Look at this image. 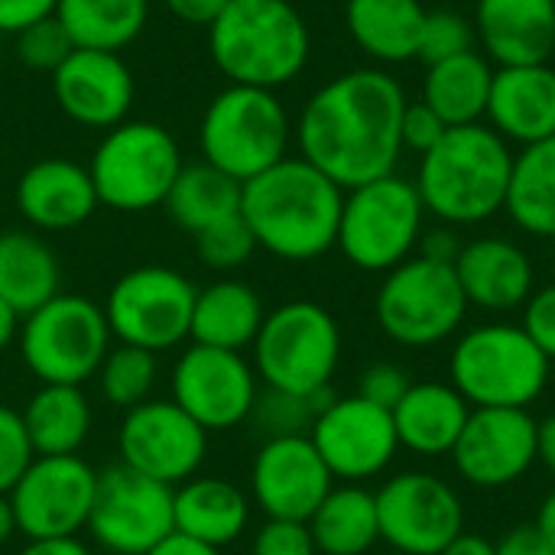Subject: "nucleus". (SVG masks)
Segmentation results:
<instances>
[{
  "label": "nucleus",
  "instance_id": "2eb2a0df",
  "mask_svg": "<svg viewBox=\"0 0 555 555\" xmlns=\"http://www.w3.org/2000/svg\"><path fill=\"white\" fill-rule=\"evenodd\" d=\"M172 498L176 488L143 478L117 462L114 468L98 472V491L85 530L104 553L146 555L176 533Z\"/></svg>",
  "mask_w": 555,
  "mask_h": 555
},
{
  "label": "nucleus",
  "instance_id": "f704fd0d",
  "mask_svg": "<svg viewBox=\"0 0 555 555\" xmlns=\"http://www.w3.org/2000/svg\"><path fill=\"white\" fill-rule=\"evenodd\" d=\"M163 208L176 228L195 237L205 228L231 215H241V182L202 159V163L182 166Z\"/></svg>",
  "mask_w": 555,
  "mask_h": 555
},
{
  "label": "nucleus",
  "instance_id": "72a5a7b5",
  "mask_svg": "<svg viewBox=\"0 0 555 555\" xmlns=\"http://www.w3.org/2000/svg\"><path fill=\"white\" fill-rule=\"evenodd\" d=\"M504 211L524 234L555 241V137L514 150Z\"/></svg>",
  "mask_w": 555,
  "mask_h": 555
},
{
  "label": "nucleus",
  "instance_id": "c9c22d12",
  "mask_svg": "<svg viewBox=\"0 0 555 555\" xmlns=\"http://www.w3.org/2000/svg\"><path fill=\"white\" fill-rule=\"evenodd\" d=\"M55 16L78 49H127L146 26L150 0H59Z\"/></svg>",
  "mask_w": 555,
  "mask_h": 555
},
{
  "label": "nucleus",
  "instance_id": "393cba45",
  "mask_svg": "<svg viewBox=\"0 0 555 555\" xmlns=\"http://www.w3.org/2000/svg\"><path fill=\"white\" fill-rule=\"evenodd\" d=\"M472 23L494 65H537L555 52V0H478Z\"/></svg>",
  "mask_w": 555,
  "mask_h": 555
},
{
  "label": "nucleus",
  "instance_id": "7c9ffc66",
  "mask_svg": "<svg viewBox=\"0 0 555 555\" xmlns=\"http://www.w3.org/2000/svg\"><path fill=\"white\" fill-rule=\"evenodd\" d=\"M494 68L498 65L481 49H472V52H462V55L433 62V65H426L423 101L449 127L481 124L485 114H488Z\"/></svg>",
  "mask_w": 555,
  "mask_h": 555
},
{
  "label": "nucleus",
  "instance_id": "c03bdc74",
  "mask_svg": "<svg viewBox=\"0 0 555 555\" xmlns=\"http://www.w3.org/2000/svg\"><path fill=\"white\" fill-rule=\"evenodd\" d=\"M410 374L406 367L393 364V361H377V364H367L361 371V380H358V397L384 406V410H393L403 393L410 390Z\"/></svg>",
  "mask_w": 555,
  "mask_h": 555
},
{
  "label": "nucleus",
  "instance_id": "20e7f679",
  "mask_svg": "<svg viewBox=\"0 0 555 555\" xmlns=\"http://www.w3.org/2000/svg\"><path fill=\"white\" fill-rule=\"evenodd\" d=\"M208 52L231 85L276 91L302 75L312 36L289 0H231L208 26Z\"/></svg>",
  "mask_w": 555,
  "mask_h": 555
},
{
  "label": "nucleus",
  "instance_id": "6e6552de",
  "mask_svg": "<svg viewBox=\"0 0 555 555\" xmlns=\"http://www.w3.org/2000/svg\"><path fill=\"white\" fill-rule=\"evenodd\" d=\"M426 218L413 179L390 172L345 192L335 247L364 273H390L416 254Z\"/></svg>",
  "mask_w": 555,
  "mask_h": 555
},
{
  "label": "nucleus",
  "instance_id": "58836bf2",
  "mask_svg": "<svg viewBox=\"0 0 555 555\" xmlns=\"http://www.w3.org/2000/svg\"><path fill=\"white\" fill-rule=\"evenodd\" d=\"M257 250V241L244 221V215H231L211 228H205L202 234H195V254L205 267L211 270H237L244 267Z\"/></svg>",
  "mask_w": 555,
  "mask_h": 555
},
{
  "label": "nucleus",
  "instance_id": "4be33fe9",
  "mask_svg": "<svg viewBox=\"0 0 555 555\" xmlns=\"http://www.w3.org/2000/svg\"><path fill=\"white\" fill-rule=\"evenodd\" d=\"M455 276L468 299V309L488 315H507L527 306L537 289V270L530 254L501 234H481L462 244L455 257Z\"/></svg>",
  "mask_w": 555,
  "mask_h": 555
},
{
  "label": "nucleus",
  "instance_id": "5fc2aeb1",
  "mask_svg": "<svg viewBox=\"0 0 555 555\" xmlns=\"http://www.w3.org/2000/svg\"><path fill=\"white\" fill-rule=\"evenodd\" d=\"M537 462L555 478V413L537 423Z\"/></svg>",
  "mask_w": 555,
  "mask_h": 555
},
{
  "label": "nucleus",
  "instance_id": "b1692460",
  "mask_svg": "<svg viewBox=\"0 0 555 555\" xmlns=\"http://www.w3.org/2000/svg\"><path fill=\"white\" fill-rule=\"evenodd\" d=\"M13 202H16V211L26 218V224L39 231L81 228L101 205L88 166H78L72 159L33 163L16 179Z\"/></svg>",
  "mask_w": 555,
  "mask_h": 555
},
{
  "label": "nucleus",
  "instance_id": "c85d7f7f",
  "mask_svg": "<svg viewBox=\"0 0 555 555\" xmlns=\"http://www.w3.org/2000/svg\"><path fill=\"white\" fill-rule=\"evenodd\" d=\"M429 10L420 0H348L345 23L364 55L380 65L420 59Z\"/></svg>",
  "mask_w": 555,
  "mask_h": 555
},
{
  "label": "nucleus",
  "instance_id": "2f4dec72",
  "mask_svg": "<svg viewBox=\"0 0 555 555\" xmlns=\"http://www.w3.org/2000/svg\"><path fill=\"white\" fill-rule=\"evenodd\" d=\"M20 416L36 455H78L94 426L85 390L72 384H39Z\"/></svg>",
  "mask_w": 555,
  "mask_h": 555
},
{
  "label": "nucleus",
  "instance_id": "13d9d810",
  "mask_svg": "<svg viewBox=\"0 0 555 555\" xmlns=\"http://www.w3.org/2000/svg\"><path fill=\"white\" fill-rule=\"evenodd\" d=\"M537 530L550 540V546L555 550V488L543 498V504H540V511H537Z\"/></svg>",
  "mask_w": 555,
  "mask_h": 555
},
{
  "label": "nucleus",
  "instance_id": "a19ab883",
  "mask_svg": "<svg viewBox=\"0 0 555 555\" xmlns=\"http://www.w3.org/2000/svg\"><path fill=\"white\" fill-rule=\"evenodd\" d=\"M75 49H78L75 39L68 36V29L62 26V20L55 13L16 33L20 62H26L29 68H39V72H55Z\"/></svg>",
  "mask_w": 555,
  "mask_h": 555
},
{
  "label": "nucleus",
  "instance_id": "864d4df0",
  "mask_svg": "<svg viewBox=\"0 0 555 555\" xmlns=\"http://www.w3.org/2000/svg\"><path fill=\"white\" fill-rule=\"evenodd\" d=\"M146 555H221V550H215L208 543H198L192 537H182V533H169L163 543H156Z\"/></svg>",
  "mask_w": 555,
  "mask_h": 555
},
{
  "label": "nucleus",
  "instance_id": "6e6d98bb",
  "mask_svg": "<svg viewBox=\"0 0 555 555\" xmlns=\"http://www.w3.org/2000/svg\"><path fill=\"white\" fill-rule=\"evenodd\" d=\"M439 555H498L494 553V540L481 537V533H459Z\"/></svg>",
  "mask_w": 555,
  "mask_h": 555
},
{
  "label": "nucleus",
  "instance_id": "3c124183",
  "mask_svg": "<svg viewBox=\"0 0 555 555\" xmlns=\"http://www.w3.org/2000/svg\"><path fill=\"white\" fill-rule=\"evenodd\" d=\"M166 3V10L176 16V20H182V23H189V26H211L221 13H224V7L231 3V0H163Z\"/></svg>",
  "mask_w": 555,
  "mask_h": 555
},
{
  "label": "nucleus",
  "instance_id": "e433bc0d",
  "mask_svg": "<svg viewBox=\"0 0 555 555\" xmlns=\"http://www.w3.org/2000/svg\"><path fill=\"white\" fill-rule=\"evenodd\" d=\"M156 380H159V354L133 348V345L111 348L98 371L101 397L124 413L153 400Z\"/></svg>",
  "mask_w": 555,
  "mask_h": 555
},
{
  "label": "nucleus",
  "instance_id": "a878e982",
  "mask_svg": "<svg viewBox=\"0 0 555 555\" xmlns=\"http://www.w3.org/2000/svg\"><path fill=\"white\" fill-rule=\"evenodd\" d=\"M400 449L420 459L452 455L472 406L468 400L446 380H420L410 384L403 400L390 410Z\"/></svg>",
  "mask_w": 555,
  "mask_h": 555
},
{
  "label": "nucleus",
  "instance_id": "0eeeda50",
  "mask_svg": "<svg viewBox=\"0 0 555 555\" xmlns=\"http://www.w3.org/2000/svg\"><path fill=\"white\" fill-rule=\"evenodd\" d=\"M293 124L276 91L228 85L202 117L198 146L205 163L237 179L241 185L289 156Z\"/></svg>",
  "mask_w": 555,
  "mask_h": 555
},
{
  "label": "nucleus",
  "instance_id": "a211bd4d",
  "mask_svg": "<svg viewBox=\"0 0 555 555\" xmlns=\"http://www.w3.org/2000/svg\"><path fill=\"white\" fill-rule=\"evenodd\" d=\"M98 472L81 455H36L7 494L26 540H65L88 527Z\"/></svg>",
  "mask_w": 555,
  "mask_h": 555
},
{
  "label": "nucleus",
  "instance_id": "dca6fc26",
  "mask_svg": "<svg viewBox=\"0 0 555 555\" xmlns=\"http://www.w3.org/2000/svg\"><path fill=\"white\" fill-rule=\"evenodd\" d=\"M309 439L338 485H367L400 455L393 413L358 393L332 397L319 410Z\"/></svg>",
  "mask_w": 555,
  "mask_h": 555
},
{
  "label": "nucleus",
  "instance_id": "9b49d317",
  "mask_svg": "<svg viewBox=\"0 0 555 555\" xmlns=\"http://www.w3.org/2000/svg\"><path fill=\"white\" fill-rule=\"evenodd\" d=\"M182 166L179 143L166 127L153 120H124L104 133L88 172L101 205L137 215L166 202Z\"/></svg>",
  "mask_w": 555,
  "mask_h": 555
},
{
  "label": "nucleus",
  "instance_id": "6ab92c4d",
  "mask_svg": "<svg viewBox=\"0 0 555 555\" xmlns=\"http://www.w3.org/2000/svg\"><path fill=\"white\" fill-rule=\"evenodd\" d=\"M452 462L465 485L504 491L537 465V420L530 410H472Z\"/></svg>",
  "mask_w": 555,
  "mask_h": 555
},
{
  "label": "nucleus",
  "instance_id": "412c9836",
  "mask_svg": "<svg viewBox=\"0 0 555 555\" xmlns=\"http://www.w3.org/2000/svg\"><path fill=\"white\" fill-rule=\"evenodd\" d=\"M52 91L65 117L91 130H111L130 114L133 75L120 52L75 49L52 72Z\"/></svg>",
  "mask_w": 555,
  "mask_h": 555
},
{
  "label": "nucleus",
  "instance_id": "37998d69",
  "mask_svg": "<svg viewBox=\"0 0 555 555\" xmlns=\"http://www.w3.org/2000/svg\"><path fill=\"white\" fill-rule=\"evenodd\" d=\"M250 555H319L309 524L296 520H263L250 540Z\"/></svg>",
  "mask_w": 555,
  "mask_h": 555
},
{
  "label": "nucleus",
  "instance_id": "09e8293b",
  "mask_svg": "<svg viewBox=\"0 0 555 555\" xmlns=\"http://www.w3.org/2000/svg\"><path fill=\"white\" fill-rule=\"evenodd\" d=\"M462 244H465V241L459 237V228H452V224H436V228H426V231H423L416 254H420V257H429V260H436V263H455Z\"/></svg>",
  "mask_w": 555,
  "mask_h": 555
},
{
  "label": "nucleus",
  "instance_id": "603ef678",
  "mask_svg": "<svg viewBox=\"0 0 555 555\" xmlns=\"http://www.w3.org/2000/svg\"><path fill=\"white\" fill-rule=\"evenodd\" d=\"M16 555H94L78 537L65 540H26V546Z\"/></svg>",
  "mask_w": 555,
  "mask_h": 555
},
{
  "label": "nucleus",
  "instance_id": "c756f323",
  "mask_svg": "<svg viewBox=\"0 0 555 555\" xmlns=\"http://www.w3.org/2000/svg\"><path fill=\"white\" fill-rule=\"evenodd\" d=\"M62 293L55 250L33 231H0V299L23 319Z\"/></svg>",
  "mask_w": 555,
  "mask_h": 555
},
{
  "label": "nucleus",
  "instance_id": "ddd939ff",
  "mask_svg": "<svg viewBox=\"0 0 555 555\" xmlns=\"http://www.w3.org/2000/svg\"><path fill=\"white\" fill-rule=\"evenodd\" d=\"M260 377L241 351L189 345L169 371V400L208 436L250 423Z\"/></svg>",
  "mask_w": 555,
  "mask_h": 555
},
{
  "label": "nucleus",
  "instance_id": "39448f33",
  "mask_svg": "<svg viewBox=\"0 0 555 555\" xmlns=\"http://www.w3.org/2000/svg\"><path fill=\"white\" fill-rule=\"evenodd\" d=\"M553 361L520 322H481L455 338L449 384L472 410H530L550 387Z\"/></svg>",
  "mask_w": 555,
  "mask_h": 555
},
{
  "label": "nucleus",
  "instance_id": "f03ea898",
  "mask_svg": "<svg viewBox=\"0 0 555 555\" xmlns=\"http://www.w3.org/2000/svg\"><path fill=\"white\" fill-rule=\"evenodd\" d=\"M345 189L302 156H286L241 185V215L257 250L309 263L335 250Z\"/></svg>",
  "mask_w": 555,
  "mask_h": 555
},
{
  "label": "nucleus",
  "instance_id": "bf43d9fd",
  "mask_svg": "<svg viewBox=\"0 0 555 555\" xmlns=\"http://www.w3.org/2000/svg\"><path fill=\"white\" fill-rule=\"evenodd\" d=\"M13 533H20L16 530V517H13V504H10L7 494H0V550L13 540Z\"/></svg>",
  "mask_w": 555,
  "mask_h": 555
},
{
  "label": "nucleus",
  "instance_id": "ea45409f",
  "mask_svg": "<svg viewBox=\"0 0 555 555\" xmlns=\"http://www.w3.org/2000/svg\"><path fill=\"white\" fill-rule=\"evenodd\" d=\"M478 49V36H475V23L455 10H433L426 16L423 26V39H420V59L426 65L462 55Z\"/></svg>",
  "mask_w": 555,
  "mask_h": 555
},
{
  "label": "nucleus",
  "instance_id": "cd10ccee",
  "mask_svg": "<svg viewBox=\"0 0 555 555\" xmlns=\"http://www.w3.org/2000/svg\"><path fill=\"white\" fill-rule=\"evenodd\" d=\"M267 319L260 293L244 280H218L195 293L192 309V345L247 351Z\"/></svg>",
  "mask_w": 555,
  "mask_h": 555
},
{
  "label": "nucleus",
  "instance_id": "f3484780",
  "mask_svg": "<svg viewBox=\"0 0 555 555\" xmlns=\"http://www.w3.org/2000/svg\"><path fill=\"white\" fill-rule=\"evenodd\" d=\"M117 455L124 468L179 488L202 472L208 459V433L172 400L153 397L124 413Z\"/></svg>",
  "mask_w": 555,
  "mask_h": 555
},
{
  "label": "nucleus",
  "instance_id": "49530a36",
  "mask_svg": "<svg viewBox=\"0 0 555 555\" xmlns=\"http://www.w3.org/2000/svg\"><path fill=\"white\" fill-rule=\"evenodd\" d=\"M449 124L420 98V101H406V111H403V127H400V137H403V150L423 156L429 153L442 137H446Z\"/></svg>",
  "mask_w": 555,
  "mask_h": 555
},
{
  "label": "nucleus",
  "instance_id": "4d7b16f0",
  "mask_svg": "<svg viewBox=\"0 0 555 555\" xmlns=\"http://www.w3.org/2000/svg\"><path fill=\"white\" fill-rule=\"evenodd\" d=\"M20 322H23V319H20V315H16V312L0 299V354L16 341V335H20Z\"/></svg>",
  "mask_w": 555,
  "mask_h": 555
},
{
  "label": "nucleus",
  "instance_id": "f8f14e48",
  "mask_svg": "<svg viewBox=\"0 0 555 555\" xmlns=\"http://www.w3.org/2000/svg\"><path fill=\"white\" fill-rule=\"evenodd\" d=\"M195 293L198 286L179 270L146 263L117 276L101 309L120 345L163 354L189 341Z\"/></svg>",
  "mask_w": 555,
  "mask_h": 555
},
{
  "label": "nucleus",
  "instance_id": "f257e3e1",
  "mask_svg": "<svg viewBox=\"0 0 555 555\" xmlns=\"http://www.w3.org/2000/svg\"><path fill=\"white\" fill-rule=\"evenodd\" d=\"M403 85L384 68H351L325 81L296 120L299 156L338 189L397 172L403 156Z\"/></svg>",
  "mask_w": 555,
  "mask_h": 555
},
{
  "label": "nucleus",
  "instance_id": "4468645a",
  "mask_svg": "<svg viewBox=\"0 0 555 555\" xmlns=\"http://www.w3.org/2000/svg\"><path fill=\"white\" fill-rule=\"evenodd\" d=\"M380 543L400 555H439L465 533L459 491L433 472H400L377 491Z\"/></svg>",
  "mask_w": 555,
  "mask_h": 555
},
{
  "label": "nucleus",
  "instance_id": "bb28decb",
  "mask_svg": "<svg viewBox=\"0 0 555 555\" xmlns=\"http://www.w3.org/2000/svg\"><path fill=\"white\" fill-rule=\"evenodd\" d=\"M176 533L224 550L250 527V494L218 475H195L176 488L172 498Z\"/></svg>",
  "mask_w": 555,
  "mask_h": 555
},
{
  "label": "nucleus",
  "instance_id": "9d476101",
  "mask_svg": "<svg viewBox=\"0 0 555 555\" xmlns=\"http://www.w3.org/2000/svg\"><path fill=\"white\" fill-rule=\"evenodd\" d=\"M111 338L104 309L94 299L59 293L36 312L23 315L16 348L39 384L81 387L98 377L111 351Z\"/></svg>",
  "mask_w": 555,
  "mask_h": 555
},
{
  "label": "nucleus",
  "instance_id": "aec40b11",
  "mask_svg": "<svg viewBox=\"0 0 555 555\" xmlns=\"http://www.w3.org/2000/svg\"><path fill=\"white\" fill-rule=\"evenodd\" d=\"M332 488L335 478L309 436L263 439L250 462V504L267 520L309 524Z\"/></svg>",
  "mask_w": 555,
  "mask_h": 555
},
{
  "label": "nucleus",
  "instance_id": "de8ad7c7",
  "mask_svg": "<svg viewBox=\"0 0 555 555\" xmlns=\"http://www.w3.org/2000/svg\"><path fill=\"white\" fill-rule=\"evenodd\" d=\"M59 0H0V33H20L46 16H52Z\"/></svg>",
  "mask_w": 555,
  "mask_h": 555
},
{
  "label": "nucleus",
  "instance_id": "473e14b6",
  "mask_svg": "<svg viewBox=\"0 0 555 555\" xmlns=\"http://www.w3.org/2000/svg\"><path fill=\"white\" fill-rule=\"evenodd\" d=\"M319 555H371L380 543L377 498L364 485H335L309 517Z\"/></svg>",
  "mask_w": 555,
  "mask_h": 555
},
{
  "label": "nucleus",
  "instance_id": "5701e85b",
  "mask_svg": "<svg viewBox=\"0 0 555 555\" xmlns=\"http://www.w3.org/2000/svg\"><path fill=\"white\" fill-rule=\"evenodd\" d=\"M485 124L498 130L511 146H530L555 137L553 65H498Z\"/></svg>",
  "mask_w": 555,
  "mask_h": 555
},
{
  "label": "nucleus",
  "instance_id": "a18cd8bd",
  "mask_svg": "<svg viewBox=\"0 0 555 555\" xmlns=\"http://www.w3.org/2000/svg\"><path fill=\"white\" fill-rule=\"evenodd\" d=\"M520 328L550 361H555V283L533 289V296L520 309Z\"/></svg>",
  "mask_w": 555,
  "mask_h": 555
},
{
  "label": "nucleus",
  "instance_id": "8fccbe9b",
  "mask_svg": "<svg viewBox=\"0 0 555 555\" xmlns=\"http://www.w3.org/2000/svg\"><path fill=\"white\" fill-rule=\"evenodd\" d=\"M498 555H555L550 540L537 530V524H520L514 530H507L498 543H494Z\"/></svg>",
  "mask_w": 555,
  "mask_h": 555
},
{
  "label": "nucleus",
  "instance_id": "423d86ee",
  "mask_svg": "<svg viewBox=\"0 0 555 555\" xmlns=\"http://www.w3.org/2000/svg\"><path fill=\"white\" fill-rule=\"evenodd\" d=\"M250 351V364L263 387L315 397L332 390V377L338 374L341 325L325 306L289 299L267 312Z\"/></svg>",
  "mask_w": 555,
  "mask_h": 555
},
{
  "label": "nucleus",
  "instance_id": "4c0bfd02",
  "mask_svg": "<svg viewBox=\"0 0 555 555\" xmlns=\"http://www.w3.org/2000/svg\"><path fill=\"white\" fill-rule=\"evenodd\" d=\"M335 393H315V397H296V393H283V390H270L263 387L254 406L250 423H257V429L267 439H280V436H309L319 410L332 400Z\"/></svg>",
  "mask_w": 555,
  "mask_h": 555
},
{
  "label": "nucleus",
  "instance_id": "7ed1b4c3",
  "mask_svg": "<svg viewBox=\"0 0 555 555\" xmlns=\"http://www.w3.org/2000/svg\"><path fill=\"white\" fill-rule=\"evenodd\" d=\"M514 146L481 124L449 127L446 137L420 156L416 192L439 224L475 228L504 211Z\"/></svg>",
  "mask_w": 555,
  "mask_h": 555
},
{
  "label": "nucleus",
  "instance_id": "1a4fd4ad",
  "mask_svg": "<svg viewBox=\"0 0 555 555\" xmlns=\"http://www.w3.org/2000/svg\"><path fill=\"white\" fill-rule=\"evenodd\" d=\"M468 299L452 263H436L413 254L384 273L374 296V319L380 332L410 351H426L455 338L465 325Z\"/></svg>",
  "mask_w": 555,
  "mask_h": 555
},
{
  "label": "nucleus",
  "instance_id": "79ce46f5",
  "mask_svg": "<svg viewBox=\"0 0 555 555\" xmlns=\"http://www.w3.org/2000/svg\"><path fill=\"white\" fill-rule=\"evenodd\" d=\"M36 452L26 436L23 416L13 406L0 403V494H10L23 472L33 465Z\"/></svg>",
  "mask_w": 555,
  "mask_h": 555
}]
</instances>
